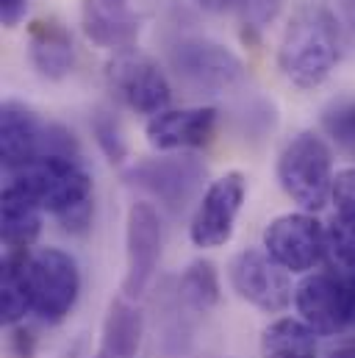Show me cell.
Masks as SVG:
<instances>
[{
  "label": "cell",
  "mask_w": 355,
  "mask_h": 358,
  "mask_svg": "<svg viewBox=\"0 0 355 358\" xmlns=\"http://www.w3.org/2000/svg\"><path fill=\"white\" fill-rule=\"evenodd\" d=\"M342 48L345 31L336 11L328 3H305L291 14L280 36L277 67L297 90H317L336 70Z\"/></svg>",
  "instance_id": "1"
},
{
  "label": "cell",
  "mask_w": 355,
  "mask_h": 358,
  "mask_svg": "<svg viewBox=\"0 0 355 358\" xmlns=\"http://www.w3.org/2000/svg\"><path fill=\"white\" fill-rule=\"evenodd\" d=\"M333 156L328 142L314 134H297L277 156V183L303 211H319L333 194Z\"/></svg>",
  "instance_id": "2"
},
{
  "label": "cell",
  "mask_w": 355,
  "mask_h": 358,
  "mask_svg": "<svg viewBox=\"0 0 355 358\" xmlns=\"http://www.w3.org/2000/svg\"><path fill=\"white\" fill-rule=\"evenodd\" d=\"M25 286L31 297V314L56 325L67 320L78 303L81 269L70 253L59 248H39L25 259Z\"/></svg>",
  "instance_id": "3"
},
{
  "label": "cell",
  "mask_w": 355,
  "mask_h": 358,
  "mask_svg": "<svg viewBox=\"0 0 355 358\" xmlns=\"http://www.w3.org/2000/svg\"><path fill=\"white\" fill-rule=\"evenodd\" d=\"M8 178L6 183H14L20 189H25L45 211H50L56 220L94 203L92 197V176L84 170L81 162L73 159H36L25 167L17 170H6Z\"/></svg>",
  "instance_id": "4"
},
{
  "label": "cell",
  "mask_w": 355,
  "mask_h": 358,
  "mask_svg": "<svg viewBox=\"0 0 355 358\" xmlns=\"http://www.w3.org/2000/svg\"><path fill=\"white\" fill-rule=\"evenodd\" d=\"M170 64L180 84L200 94H222L245 81L242 59L225 45L200 36L175 42L170 50Z\"/></svg>",
  "instance_id": "5"
},
{
  "label": "cell",
  "mask_w": 355,
  "mask_h": 358,
  "mask_svg": "<svg viewBox=\"0 0 355 358\" xmlns=\"http://www.w3.org/2000/svg\"><path fill=\"white\" fill-rule=\"evenodd\" d=\"M161 245H164V228L161 217L153 203L139 200L128 208L125 220V278H122V297L139 300L161 262Z\"/></svg>",
  "instance_id": "6"
},
{
  "label": "cell",
  "mask_w": 355,
  "mask_h": 358,
  "mask_svg": "<svg viewBox=\"0 0 355 358\" xmlns=\"http://www.w3.org/2000/svg\"><path fill=\"white\" fill-rule=\"evenodd\" d=\"M106 81L114 92V97L128 106L136 114L156 117L170 108L173 87L164 70L139 53H117L106 67Z\"/></svg>",
  "instance_id": "7"
},
{
  "label": "cell",
  "mask_w": 355,
  "mask_h": 358,
  "mask_svg": "<svg viewBox=\"0 0 355 358\" xmlns=\"http://www.w3.org/2000/svg\"><path fill=\"white\" fill-rule=\"evenodd\" d=\"M247 197V180L242 173H225L222 178L211 180L197 200L191 225H189V239L200 250H214L231 242L239 211Z\"/></svg>",
  "instance_id": "8"
},
{
  "label": "cell",
  "mask_w": 355,
  "mask_h": 358,
  "mask_svg": "<svg viewBox=\"0 0 355 358\" xmlns=\"http://www.w3.org/2000/svg\"><path fill=\"white\" fill-rule=\"evenodd\" d=\"M125 180L147 192L167 211L180 214L200 194L205 180V164H200L194 156H161L131 167L125 173Z\"/></svg>",
  "instance_id": "9"
},
{
  "label": "cell",
  "mask_w": 355,
  "mask_h": 358,
  "mask_svg": "<svg viewBox=\"0 0 355 358\" xmlns=\"http://www.w3.org/2000/svg\"><path fill=\"white\" fill-rule=\"evenodd\" d=\"M266 256L286 272L314 269L328 250V231L311 211L280 214L264 228Z\"/></svg>",
  "instance_id": "10"
},
{
  "label": "cell",
  "mask_w": 355,
  "mask_h": 358,
  "mask_svg": "<svg viewBox=\"0 0 355 358\" xmlns=\"http://www.w3.org/2000/svg\"><path fill=\"white\" fill-rule=\"evenodd\" d=\"M228 278H231V286L233 292L256 306L259 311L266 314H280L289 308L294 292H291V283H289V272L275 264L266 250H242L231 259L228 264Z\"/></svg>",
  "instance_id": "11"
},
{
  "label": "cell",
  "mask_w": 355,
  "mask_h": 358,
  "mask_svg": "<svg viewBox=\"0 0 355 358\" xmlns=\"http://www.w3.org/2000/svg\"><path fill=\"white\" fill-rule=\"evenodd\" d=\"M294 308L300 320L317 334H339L350 328L345 275L311 272L294 289Z\"/></svg>",
  "instance_id": "12"
},
{
  "label": "cell",
  "mask_w": 355,
  "mask_h": 358,
  "mask_svg": "<svg viewBox=\"0 0 355 358\" xmlns=\"http://www.w3.org/2000/svg\"><path fill=\"white\" fill-rule=\"evenodd\" d=\"M139 0H84L81 28L89 42L114 53H131L142 34Z\"/></svg>",
  "instance_id": "13"
},
{
  "label": "cell",
  "mask_w": 355,
  "mask_h": 358,
  "mask_svg": "<svg viewBox=\"0 0 355 358\" xmlns=\"http://www.w3.org/2000/svg\"><path fill=\"white\" fill-rule=\"evenodd\" d=\"M219 111L214 106H191V108H167L147 120L145 136L150 148L161 153L205 148L217 134Z\"/></svg>",
  "instance_id": "14"
},
{
  "label": "cell",
  "mask_w": 355,
  "mask_h": 358,
  "mask_svg": "<svg viewBox=\"0 0 355 358\" xmlns=\"http://www.w3.org/2000/svg\"><path fill=\"white\" fill-rule=\"evenodd\" d=\"M28 56L48 81H61L75 67V45L67 25L56 17H39L28 25Z\"/></svg>",
  "instance_id": "15"
},
{
  "label": "cell",
  "mask_w": 355,
  "mask_h": 358,
  "mask_svg": "<svg viewBox=\"0 0 355 358\" xmlns=\"http://www.w3.org/2000/svg\"><path fill=\"white\" fill-rule=\"evenodd\" d=\"M45 120H39L28 106L6 100L0 108V153L3 167L17 170L42 156Z\"/></svg>",
  "instance_id": "16"
},
{
  "label": "cell",
  "mask_w": 355,
  "mask_h": 358,
  "mask_svg": "<svg viewBox=\"0 0 355 358\" xmlns=\"http://www.w3.org/2000/svg\"><path fill=\"white\" fill-rule=\"evenodd\" d=\"M45 208L20 186L6 183L0 194V234L6 250H31L39 239Z\"/></svg>",
  "instance_id": "17"
},
{
  "label": "cell",
  "mask_w": 355,
  "mask_h": 358,
  "mask_svg": "<svg viewBox=\"0 0 355 358\" xmlns=\"http://www.w3.org/2000/svg\"><path fill=\"white\" fill-rule=\"evenodd\" d=\"M145 336V314L128 297L111 300L94 358H136Z\"/></svg>",
  "instance_id": "18"
},
{
  "label": "cell",
  "mask_w": 355,
  "mask_h": 358,
  "mask_svg": "<svg viewBox=\"0 0 355 358\" xmlns=\"http://www.w3.org/2000/svg\"><path fill=\"white\" fill-rule=\"evenodd\" d=\"M317 331L303 320L280 317L269 322L261 334V358H317Z\"/></svg>",
  "instance_id": "19"
},
{
  "label": "cell",
  "mask_w": 355,
  "mask_h": 358,
  "mask_svg": "<svg viewBox=\"0 0 355 358\" xmlns=\"http://www.w3.org/2000/svg\"><path fill=\"white\" fill-rule=\"evenodd\" d=\"M178 300L197 311L205 314L219 303V272L211 262L197 259L183 269V275L178 278Z\"/></svg>",
  "instance_id": "20"
},
{
  "label": "cell",
  "mask_w": 355,
  "mask_h": 358,
  "mask_svg": "<svg viewBox=\"0 0 355 358\" xmlns=\"http://www.w3.org/2000/svg\"><path fill=\"white\" fill-rule=\"evenodd\" d=\"M92 136L100 148V153L111 162V164H122L128 159V139L122 131V122L114 111L108 108H97L92 114Z\"/></svg>",
  "instance_id": "21"
},
{
  "label": "cell",
  "mask_w": 355,
  "mask_h": 358,
  "mask_svg": "<svg viewBox=\"0 0 355 358\" xmlns=\"http://www.w3.org/2000/svg\"><path fill=\"white\" fill-rule=\"evenodd\" d=\"M322 131L331 136V142L355 159V100H333L325 111H322Z\"/></svg>",
  "instance_id": "22"
},
{
  "label": "cell",
  "mask_w": 355,
  "mask_h": 358,
  "mask_svg": "<svg viewBox=\"0 0 355 358\" xmlns=\"http://www.w3.org/2000/svg\"><path fill=\"white\" fill-rule=\"evenodd\" d=\"M328 250L333 256V262L347 272H355V225L333 217V222L328 225Z\"/></svg>",
  "instance_id": "23"
},
{
  "label": "cell",
  "mask_w": 355,
  "mask_h": 358,
  "mask_svg": "<svg viewBox=\"0 0 355 358\" xmlns=\"http://www.w3.org/2000/svg\"><path fill=\"white\" fill-rule=\"evenodd\" d=\"M333 203H336V217L347 220L355 225V167H347L336 173L333 178Z\"/></svg>",
  "instance_id": "24"
},
{
  "label": "cell",
  "mask_w": 355,
  "mask_h": 358,
  "mask_svg": "<svg viewBox=\"0 0 355 358\" xmlns=\"http://www.w3.org/2000/svg\"><path fill=\"white\" fill-rule=\"evenodd\" d=\"M280 3H283V0H245V3H242L245 22L253 25V28H264V25H269V22L277 17Z\"/></svg>",
  "instance_id": "25"
},
{
  "label": "cell",
  "mask_w": 355,
  "mask_h": 358,
  "mask_svg": "<svg viewBox=\"0 0 355 358\" xmlns=\"http://www.w3.org/2000/svg\"><path fill=\"white\" fill-rule=\"evenodd\" d=\"M8 350L14 358H34L36 356V334L28 325H11V336H8Z\"/></svg>",
  "instance_id": "26"
},
{
  "label": "cell",
  "mask_w": 355,
  "mask_h": 358,
  "mask_svg": "<svg viewBox=\"0 0 355 358\" xmlns=\"http://www.w3.org/2000/svg\"><path fill=\"white\" fill-rule=\"evenodd\" d=\"M28 11V0H0V20L6 28H17Z\"/></svg>",
  "instance_id": "27"
},
{
  "label": "cell",
  "mask_w": 355,
  "mask_h": 358,
  "mask_svg": "<svg viewBox=\"0 0 355 358\" xmlns=\"http://www.w3.org/2000/svg\"><path fill=\"white\" fill-rule=\"evenodd\" d=\"M345 289H347V317L355 325V272H345Z\"/></svg>",
  "instance_id": "28"
},
{
  "label": "cell",
  "mask_w": 355,
  "mask_h": 358,
  "mask_svg": "<svg viewBox=\"0 0 355 358\" xmlns=\"http://www.w3.org/2000/svg\"><path fill=\"white\" fill-rule=\"evenodd\" d=\"M203 8H208V11H225V8H233V6H239L242 8V3L245 0H197Z\"/></svg>",
  "instance_id": "29"
},
{
  "label": "cell",
  "mask_w": 355,
  "mask_h": 358,
  "mask_svg": "<svg viewBox=\"0 0 355 358\" xmlns=\"http://www.w3.org/2000/svg\"><path fill=\"white\" fill-rule=\"evenodd\" d=\"M331 358H355V345H345V348H339V350H333Z\"/></svg>",
  "instance_id": "30"
}]
</instances>
